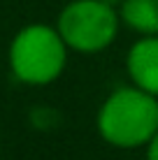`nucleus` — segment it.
Returning <instances> with one entry per match:
<instances>
[{
  "label": "nucleus",
  "mask_w": 158,
  "mask_h": 160,
  "mask_svg": "<svg viewBox=\"0 0 158 160\" xmlns=\"http://www.w3.org/2000/svg\"><path fill=\"white\" fill-rule=\"evenodd\" d=\"M95 130L114 148H144L158 132V98L135 84L114 88L95 114Z\"/></svg>",
  "instance_id": "f257e3e1"
},
{
  "label": "nucleus",
  "mask_w": 158,
  "mask_h": 160,
  "mask_svg": "<svg viewBox=\"0 0 158 160\" xmlns=\"http://www.w3.org/2000/svg\"><path fill=\"white\" fill-rule=\"evenodd\" d=\"M68 44L56 26L28 23L9 42V70L26 86H49L68 68Z\"/></svg>",
  "instance_id": "f03ea898"
},
{
  "label": "nucleus",
  "mask_w": 158,
  "mask_h": 160,
  "mask_svg": "<svg viewBox=\"0 0 158 160\" xmlns=\"http://www.w3.org/2000/svg\"><path fill=\"white\" fill-rule=\"evenodd\" d=\"M121 16L119 7L102 0H70L58 12L56 30L70 51L100 53L119 37Z\"/></svg>",
  "instance_id": "7ed1b4c3"
},
{
  "label": "nucleus",
  "mask_w": 158,
  "mask_h": 160,
  "mask_svg": "<svg viewBox=\"0 0 158 160\" xmlns=\"http://www.w3.org/2000/svg\"><path fill=\"white\" fill-rule=\"evenodd\" d=\"M130 84L158 98V35H140L126 53Z\"/></svg>",
  "instance_id": "20e7f679"
},
{
  "label": "nucleus",
  "mask_w": 158,
  "mask_h": 160,
  "mask_svg": "<svg viewBox=\"0 0 158 160\" xmlns=\"http://www.w3.org/2000/svg\"><path fill=\"white\" fill-rule=\"evenodd\" d=\"M119 16L137 35H158V0H123Z\"/></svg>",
  "instance_id": "39448f33"
},
{
  "label": "nucleus",
  "mask_w": 158,
  "mask_h": 160,
  "mask_svg": "<svg viewBox=\"0 0 158 160\" xmlns=\"http://www.w3.org/2000/svg\"><path fill=\"white\" fill-rule=\"evenodd\" d=\"M144 160H158V132L151 137V142L144 146Z\"/></svg>",
  "instance_id": "423d86ee"
},
{
  "label": "nucleus",
  "mask_w": 158,
  "mask_h": 160,
  "mask_svg": "<svg viewBox=\"0 0 158 160\" xmlns=\"http://www.w3.org/2000/svg\"><path fill=\"white\" fill-rule=\"evenodd\" d=\"M102 2H107V5H114V7H119V5H121L123 0H102Z\"/></svg>",
  "instance_id": "0eeeda50"
}]
</instances>
